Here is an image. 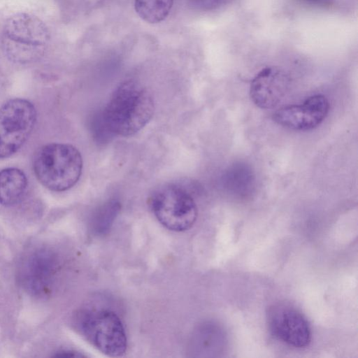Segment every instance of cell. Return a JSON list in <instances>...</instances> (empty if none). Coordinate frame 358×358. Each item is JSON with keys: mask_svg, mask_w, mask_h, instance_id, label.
<instances>
[{"mask_svg": "<svg viewBox=\"0 0 358 358\" xmlns=\"http://www.w3.org/2000/svg\"><path fill=\"white\" fill-rule=\"evenodd\" d=\"M305 3L316 6H329L332 5L336 0H303Z\"/></svg>", "mask_w": 358, "mask_h": 358, "instance_id": "e0dca14e", "label": "cell"}, {"mask_svg": "<svg viewBox=\"0 0 358 358\" xmlns=\"http://www.w3.org/2000/svg\"><path fill=\"white\" fill-rule=\"evenodd\" d=\"M267 320L272 334L289 346L303 348L311 342V329L308 320L292 306H273L267 313Z\"/></svg>", "mask_w": 358, "mask_h": 358, "instance_id": "ba28073f", "label": "cell"}, {"mask_svg": "<svg viewBox=\"0 0 358 358\" xmlns=\"http://www.w3.org/2000/svg\"><path fill=\"white\" fill-rule=\"evenodd\" d=\"M76 330L93 347L109 357L123 355L127 338L119 316L106 308H83L73 316Z\"/></svg>", "mask_w": 358, "mask_h": 358, "instance_id": "277c9868", "label": "cell"}, {"mask_svg": "<svg viewBox=\"0 0 358 358\" xmlns=\"http://www.w3.org/2000/svg\"><path fill=\"white\" fill-rule=\"evenodd\" d=\"M55 357H83V355L78 352L71 351V350H63L61 352H58Z\"/></svg>", "mask_w": 358, "mask_h": 358, "instance_id": "ac0fdd59", "label": "cell"}, {"mask_svg": "<svg viewBox=\"0 0 358 358\" xmlns=\"http://www.w3.org/2000/svg\"><path fill=\"white\" fill-rule=\"evenodd\" d=\"M28 180L24 173L17 168L0 171V204L10 206L19 203L24 196Z\"/></svg>", "mask_w": 358, "mask_h": 358, "instance_id": "8fae6325", "label": "cell"}, {"mask_svg": "<svg viewBox=\"0 0 358 358\" xmlns=\"http://www.w3.org/2000/svg\"><path fill=\"white\" fill-rule=\"evenodd\" d=\"M50 39L48 27L40 17L20 12L6 20L1 31L0 45L9 62L29 64L44 56Z\"/></svg>", "mask_w": 358, "mask_h": 358, "instance_id": "7a4b0ae2", "label": "cell"}, {"mask_svg": "<svg viewBox=\"0 0 358 358\" xmlns=\"http://www.w3.org/2000/svg\"><path fill=\"white\" fill-rule=\"evenodd\" d=\"M36 111L29 101L15 98L0 108V159L16 152L31 134Z\"/></svg>", "mask_w": 358, "mask_h": 358, "instance_id": "8992f818", "label": "cell"}, {"mask_svg": "<svg viewBox=\"0 0 358 358\" xmlns=\"http://www.w3.org/2000/svg\"><path fill=\"white\" fill-rule=\"evenodd\" d=\"M149 206L159 222L170 231L188 230L196 220L198 211L193 198L175 184L156 189L149 198Z\"/></svg>", "mask_w": 358, "mask_h": 358, "instance_id": "5b68a950", "label": "cell"}, {"mask_svg": "<svg viewBox=\"0 0 358 358\" xmlns=\"http://www.w3.org/2000/svg\"><path fill=\"white\" fill-rule=\"evenodd\" d=\"M290 81L289 77L282 70L275 67L265 68L251 82V99L259 108H272L285 96Z\"/></svg>", "mask_w": 358, "mask_h": 358, "instance_id": "30bf717a", "label": "cell"}, {"mask_svg": "<svg viewBox=\"0 0 358 358\" xmlns=\"http://www.w3.org/2000/svg\"><path fill=\"white\" fill-rule=\"evenodd\" d=\"M233 0H189L190 5L195 9L209 11L219 8Z\"/></svg>", "mask_w": 358, "mask_h": 358, "instance_id": "2e32d148", "label": "cell"}, {"mask_svg": "<svg viewBox=\"0 0 358 358\" xmlns=\"http://www.w3.org/2000/svg\"><path fill=\"white\" fill-rule=\"evenodd\" d=\"M154 113V101L148 90L134 80L124 81L115 89L103 117L115 134L129 136L142 129Z\"/></svg>", "mask_w": 358, "mask_h": 358, "instance_id": "6da1fadb", "label": "cell"}, {"mask_svg": "<svg viewBox=\"0 0 358 358\" xmlns=\"http://www.w3.org/2000/svg\"><path fill=\"white\" fill-rule=\"evenodd\" d=\"M33 169L38 181L55 192L66 191L78 181L83 169L80 152L65 143H49L34 154Z\"/></svg>", "mask_w": 358, "mask_h": 358, "instance_id": "3957f363", "label": "cell"}, {"mask_svg": "<svg viewBox=\"0 0 358 358\" xmlns=\"http://www.w3.org/2000/svg\"><path fill=\"white\" fill-rule=\"evenodd\" d=\"M120 203L110 200L99 206L92 214L90 229L96 236L106 234L110 229L120 210Z\"/></svg>", "mask_w": 358, "mask_h": 358, "instance_id": "4fadbf2b", "label": "cell"}, {"mask_svg": "<svg viewBox=\"0 0 358 358\" xmlns=\"http://www.w3.org/2000/svg\"><path fill=\"white\" fill-rule=\"evenodd\" d=\"M92 133L98 142L101 143L109 141L114 134L107 126L101 113L94 114L90 123Z\"/></svg>", "mask_w": 358, "mask_h": 358, "instance_id": "9a60e30c", "label": "cell"}, {"mask_svg": "<svg viewBox=\"0 0 358 358\" xmlns=\"http://www.w3.org/2000/svg\"><path fill=\"white\" fill-rule=\"evenodd\" d=\"M173 4V0H135L134 8L143 20L156 24L167 17Z\"/></svg>", "mask_w": 358, "mask_h": 358, "instance_id": "7c38bea8", "label": "cell"}, {"mask_svg": "<svg viewBox=\"0 0 358 358\" xmlns=\"http://www.w3.org/2000/svg\"><path fill=\"white\" fill-rule=\"evenodd\" d=\"M329 109L327 99L324 95L315 94L300 105L278 109L273 113V120L284 127L306 131L317 127L327 117Z\"/></svg>", "mask_w": 358, "mask_h": 358, "instance_id": "9c48e42d", "label": "cell"}, {"mask_svg": "<svg viewBox=\"0 0 358 358\" xmlns=\"http://www.w3.org/2000/svg\"><path fill=\"white\" fill-rule=\"evenodd\" d=\"M196 342L199 343L201 347L199 350L204 352L210 351L214 352L212 345L215 348L217 344H220L224 341V335L220 329L211 324L205 325L202 329H199V334L196 335Z\"/></svg>", "mask_w": 358, "mask_h": 358, "instance_id": "5bb4252c", "label": "cell"}, {"mask_svg": "<svg viewBox=\"0 0 358 358\" xmlns=\"http://www.w3.org/2000/svg\"><path fill=\"white\" fill-rule=\"evenodd\" d=\"M58 271L55 254L45 248L37 249L22 260L20 281L29 294L44 298L52 292Z\"/></svg>", "mask_w": 358, "mask_h": 358, "instance_id": "52a82bcc", "label": "cell"}]
</instances>
